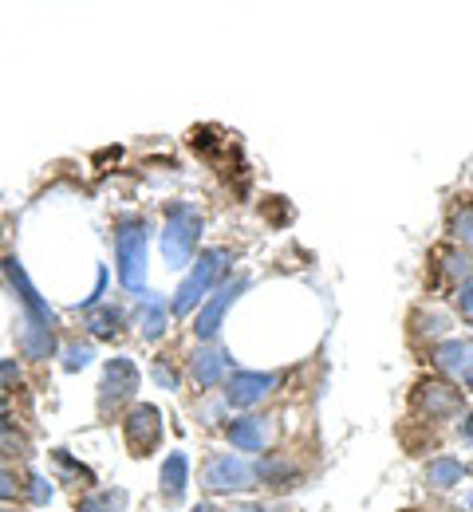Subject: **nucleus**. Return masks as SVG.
Segmentation results:
<instances>
[{"label":"nucleus","instance_id":"nucleus-2","mask_svg":"<svg viewBox=\"0 0 473 512\" xmlns=\"http://www.w3.org/2000/svg\"><path fill=\"white\" fill-rule=\"evenodd\" d=\"M146 245H150L146 217L123 213L115 221V268H119V284L127 292H146Z\"/></svg>","mask_w":473,"mask_h":512},{"label":"nucleus","instance_id":"nucleus-4","mask_svg":"<svg viewBox=\"0 0 473 512\" xmlns=\"http://www.w3.org/2000/svg\"><path fill=\"white\" fill-rule=\"evenodd\" d=\"M257 485V469L253 461H245L241 453H213L202 465V489L213 497H225V493H245Z\"/></svg>","mask_w":473,"mask_h":512},{"label":"nucleus","instance_id":"nucleus-18","mask_svg":"<svg viewBox=\"0 0 473 512\" xmlns=\"http://www.w3.org/2000/svg\"><path fill=\"white\" fill-rule=\"evenodd\" d=\"M75 512H127V493L123 489H95L75 505Z\"/></svg>","mask_w":473,"mask_h":512},{"label":"nucleus","instance_id":"nucleus-24","mask_svg":"<svg viewBox=\"0 0 473 512\" xmlns=\"http://www.w3.org/2000/svg\"><path fill=\"white\" fill-rule=\"evenodd\" d=\"M28 485H32V489H28V493H32V505H48V501H52V481H48L44 473H32Z\"/></svg>","mask_w":473,"mask_h":512},{"label":"nucleus","instance_id":"nucleus-33","mask_svg":"<svg viewBox=\"0 0 473 512\" xmlns=\"http://www.w3.org/2000/svg\"><path fill=\"white\" fill-rule=\"evenodd\" d=\"M0 414H4V394H0Z\"/></svg>","mask_w":473,"mask_h":512},{"label":"nucleus","instance_id":"nucleus-29","mask_svg":"<svg viewBox=\"0 0 473 512\" xmlns=\"http://www.w3.org/2000/svg\"><path fill=\"white\" fill-rule=\"evenodd\" d=\"M229 512H269L265 505H237V509H229Z\"/></svg>","mask_w":473,"mask_h":512},{"label":"nucleus","instance_id":"nucleus-34","mask_svg":"<svg viewBox=\"0 0 473 512\" xmlns=\"http://www.w3.org/2000/svg\"><path fill=\"white\" fill-rule=\"evenodd\" d=\"M470 509H473V497H470Z\"/></svg>","mask_w":473,"mask_h":512},{"label":"nucleus","instance_id":"nucleus-11","mask_svg":"<svg viewBox=\"0 0 473 512\" xmlns=\"http://www.w3.org/2000/svg\"><path fill=\"white\" fill-rule=\"evenodd\" d=\"M190 375H194V383L209 390V386L225 383L229 375H233V363H229V355L221 351V347H213V343H202V347H194V355H190Z\"/></svg>","mask_w":473,"mask_h":512},{"label":"nucleus","instance_id":"nucleus-15","mask_svg":"<svg viewBox=\"0 0 473 512\" xmlns=\"http://www.w3.org/2000/svg\"><path fill=\"white\" fill-rule=\"evenodd\" d=\"M225 438L237 453H261L265 449V422L261 418H233L225 426Z\"/></svg>","mask_w":473,"mask_h":512},{"label":"nucleus","instance_id":"nucleus-25","mask_svg":"<svg viewBox=\"0 0 473 512\" xmlns=\"http://www.w3.org/2000/svg\"><path fill=\"white\" fill-rule=\"evenodd\" d=\"M458 312H462V320H466L473 327V280L458 288Z\"/></svg>","mask_w":473,"mask_h":512},{"label":"nucleus","instance_id":"nucleus-16","mask_svg":"<svg viewBox=\"0 0 473 512\" xmlns=\"http://www.w3.org/2000/svg\"><path fill=\"white\" fill-rule=\"evenodd\" d=\"M123 308H111V304H99V308H87V331L95 339H115L123 331Z\"/></svg>","mask_w":473,"mask_h":512},{"label":"nucleus","instance_id":"nucleus-27","mask_svg":"<svg viewBox=\"0 0 473 512\" xmlns=\"http://www.w3.org/2000/svg\"><path fill=\"white\" fill-rule=\"evenodd\" d=\"M16 489H20V485H16V473H8V469L0 465V501H12Z\"/></svg>","mask_w":473,"mask_h":512},{"label":"nucleus","instance_id":"nucleus-17","mask_svg":"<svg viewBox=\"0 0 473 512\" xmlns=\"http://www.w3.org/2000/svg\"><path fill=\"white\" fill-rule=\"evenodd\" d=\"M462 477H466V461H458V457H434L426 465V485H434V489H454Z\"/></svg>","mask_w":473,"mask_h":512},{"label":"nucleus","instance_id":"nucleus-31","mask_svg":"<svg viewBox=\"0 0 473 512\" xmlns=\"http://www.w3.org/2000/svg\"><path fill=\"white\" fill-rule=\"evenodd\" d=\"M462 430H466V438L473 442V414H466V422H462Z\"/></svg>","mask_w":473,"mask_h":512},{"label":"nucleus","instance_id":"nucleus-28","mask_svg":"<svg viewBox=\"0 0 473 512\" xmlns=\"http://www.w3.org/2000/svg\"><path fill=\"white\" fill-rule=\"evenodd\" d=\"M12 446V434H8V422H4V414H0V449Z\"/></svg>","mask_w":473,"mask_h":512},{"label":"nucleus","instance_id":"nucleus-9","mask_svg":"<svg viewBox=\"0 0 473 512\" xmlns=\"http://www.w3.org/2000/svg\"><path fill=\"white\" fill-rule=\"evenodd\" d=\"M276 383H280V375H269V371H233L225 379V402L233 410H253L276 390Z\"/></svg>","mask_w":473,"mask_h":512},{"label":"nucleus","instance_id":"nucleus-13","mask_svg":"<svg viewBox=\"0 0 473 512\" xmlns=\"http://www.w3.org/2000/svg\"><path fill=\"white\" fill-rule=\"evenodd\" d=\"M186 485H190V457L182 449H174L166 461H162V473H158V489L166 501H182L186 497Z\"/></svg>","mask_w":473,"mask_h":512},{"label":"nucleus","instance_id":"nucleus-3","mask_svg":"<svg viewBox=\"0 0 473 512\" xmlns=\"http://www.w3.org/2000/svg\"><path fill=\"white\" fill-rule=\"evenodd\" d=\"M202 233H205V217L198 205H190V201L170 205L166 225H162V260L170 268H190L198 245H202Z\"/></svg>","mask_w":473,"mask_h":512},{"label":"nucleus","instance_id":"nucleus-19","mask_svg":"<svg viewBox=\"0 0 473 512\" xmlns=\"http://www.w3.org/2000/svg\"><path fill=\"white\" fill-rule=\"evenodd\" d=\"M442 260V276L450 280V284H470L473 280V256L470 253H462V249H446V253L438 256Z\"/></svg>","mask_w":473,"mask_h":512},{"label":"nucleus","instance_id":"nucleus-10","mask_svg":"<svg viewBox=\"0 0 473 512\" xmlns=\"http://www.w3.org/2000/svg\"><path fill=\"white\" fill-rule=\"evenodd\" d=\"M414 410L426 414V418H454L462 414V390L446 379H422L414 386Z\"/></svg>","mask_w":473,"mask_h":512},{"label":"nucleus","instance_id":"nucleus-14","mask_svg":"<svg viewBox=\"0 0 473 512\" xmlns=\"http://www.w3.org/2000/svg\"><path fill=\"white\" fill-rule=\"evenodd\" d=\"M138 323H142V339L158 343L166 335V323H170V304L158 296V292H142V304H138Z\"/></svg>","mask_w":473,"mask_h":512},{"label":"nucleus","instance_id":"nucleus-7","mask_svg":"<svg viewBox=\"0 0 473 512\" xmlns=\"http://www.w3.org/2000/svg\"><path fill=\"white\" fill-rule=\"evenodd\" d=\"M138 367L135 359H127V355H115V359H107V367H103V383H99V414H115L123 402H131L138 390Z\"/></svg>","mask_w":473,"mask_h":512},{"label":"nucleus","instance_id":"nucleus-30","mask_svg":"<svg viewBox=\"0 0 473 512\" xmlns=\"http://www.w3.org/2000/svg\"><path fill=\"white\" fill-rule=\"evenodd\" d=\"M190 512H217V505H213V501H202V505H194Z\"/></svg>","mask_w":473,"mask_h":512},{"label":"nucleus","instance_id":"nucleus-1","mask_svg":"<svg viewBox=\"0 0 473 512\" xmlns=\"http://www.w3.org/2000/svg\"><path fill=\"white\" fill-rule=\"evenodd\" d=\"M229 264H233V253H229L225 245L205 249V253L190 264V276L178 284V292H174V300H170V316H174V320L194 316V312L205 304V296H209L217 284H225Z\"/></svg>","mask_w":473,"mask_h":512},{"label":"nucleus","instance_id":"nucleus-12","mask_svg":"<svg viewBox=\"0 0 473 512\" xmlns=\"http://www.w3.org/2000/svg\"><path fill=\"white\" fill-rule=\"evenodd\" d=\"M430 359H434V367L442 375H462L466 379L473 371V343H466V339H442V343L430 347Z\"/></svg>","mask_w":473,"mask_h":512},{"label":"nucleus","instance_id":"nucleus-20","mask_svg":"<svg viewBox=\"0 0 473 512\" xmlns=\"http://www.w3.org/2000/svg\"><path fill=\"white\" fill-rule=\"evenodd\" d=\"M253 469H257V481L276 485V489H288L292 477H296V469H292L288 461H261V465H253Z\"/></svg>","mask_w":473,"mask_h":512},{"label":"nucleus","instance_id":"nucleus-6","mask_svg":"<svg viewBox=\"0 0 473 512\" xmlns=\"http://www.w3.org/2000/svg\"><path fill=\"white\" fill-rule=\"evenodd\" d=\"M4 276H8V284L16 288V300L24 304V327L56 331V312H52V304L36 292V284L28 280V272H24V264H20L16 256H8V260H4Z\"/></svg>","mask_w":473,"mask_h":512},{"label":"nucleus","instance_id":"nucleus-8","mask_svg":"<svg viewBox=\"0 0 473 512\" xmlns=\"http://www.w3.org/2000/svg\"><path fill=\"white\" fill-rule=\"evenodd\" d=\"M123 438H127V449L135 457H150L162 442V410L154 402L131 406V414L123 418Z\"/></svg>","mask_w":473,"mask_h":512},{"label":"nucleus","instance_id":"nucleus-35","mask_svg":"<svg viewBox=\"0 0 473 512\" xmlns=\"http://www.w3.org/2000/svg\"><path fill=\"white\" fill-rule=\"evenodd\" d=\"M0 512H8V509H0Z\"/></svg>","mask_w":473,"mask_h":512},{"label":"nucleus","instance_id":"nucleus-26","mask_svg":"<svg viewBox=\"0 0 473 512\" xmlns=\"http://www.w3.org/2000/svg\"><path fill=\"white\" fill-rule=\"evenodd\" d=\"M12 383H20V367H16V359H0V390Z\"/></svg>","mask_w":473,"mask_h":512},{"label":"nucleus","instance_id":"nucleus-23","mask_svg":"<svg viewBox=\"0 0 473 512\" xmlns=\"http://www.w3.org/2000/svg\"><path fill=\"white\" fill-rule=\"evenodd\" d=\"M150 375H154V383L162 386V390H178V383H182V375H178V367H170L166 359H154V367H150Z\"/></svg>","mask_w":473,"mask_h":512},{"label":"nucleus","instance_id":"nucleus-22","mask_svg":"<svg viewBox=\"0 0 473 512\" xmlns=\"http://www.w3.org/2000/svg\"><path fill=\"white\" fill-rule=\"evenodd\" d=\"M91 359H95L91 343H68V347H64V371H83Z\"/></svg>","mask_w":473,"mask_h":512},{"label":"nucleus","instance_id":"nucleus-21","mask_svg":"<svg viewBox=\"0 0 473 512\" xmlns=\"http://www.w3.org/2000/svg\"><path fill=\"white\" fill-rule=\"evenodd\" d=\"M450 237L462 241V245H473V205L462 201L454 213H450Z\"/></svg>","mask_w":473,"mask_h":512},{"label":"nucleus","instance_id":"nucleus-32","mask_svg":"<svg viewBox=\"0 0 473 512\" xmlns=\"http://www.w3.org/2000/svg\"><path fill=\"white\" fill-rule=\"evenodd\" d=\"M466 390H470V394H473V371H470V375H466Z\"/></svg>","mask_w":473,"mask_h":512},{"label":"nucleus","instance_id":"nucleus-5","mask_svg":"<svg viewBox=\"0 0 473 512\" xmlns=\"http://www.w3.org/2000/svg\"><path fill=\"white\" fill-rule=\"evenodd\" d=\"M249 288V276H237V280H225V284H217L209 296H205V304L194 312V335L202 339V343H213L217 335H221V327H225V316H229V308L237 304V296Z\"/></svg>","mask_w":473,"mask_h":512}]
</instances>
